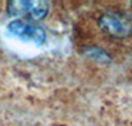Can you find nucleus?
Wrapping results in <instances>:
<instances>
[{
  "mask_svg": "<svg viewBox=\"0 0 132 126\" xmlns=\"http://www.w3.org/2000/svg\"><path fill=\"white\" fill-rule=\"evenodd\" d=\"M81 54L90 59L98 64H103V65H108L111 64V56H110L104 49L99 48V47H94V45H87V47H82L81 48Z\"/></svg>",
  "mask_w": 132,
  "mask_h": 126,
  "instance_id": "nucleus-4",
  "label": "nucleus"
},
{
  "mask_svg": "<svg viewBox=\"0 0 132 126\" xmlns=\"http://www.w3.org/2000/svg\"><path fill=\"white\" fill-rule=\"evenodd\" d=\"M98 27L107 36L118 40L127 39L132 35V19L120 12H106L101 15Z\"/></svg>",
  "mask_w": 132,
  "mask_h": 126,
  "instance_id": "nucleus-1",
  "label": "nucleus"
},
{
  "mask_svg": "<svg viewBox=\"0 0 132 126\" xmlns=\"http://www.w3.org/2000/svg\"><path fill=\"white\" fill-rule=\"evenodd\" d=\"M7 33L9 36H13L16 39H20L23 41L35 44V45H42L46 41V32L42 27L36 25L30 21H27L24 19H15L7 25Z\"/></svg>",
  "mask_w": 132,
  "mask_h": 126,
  "instance_id": "nucleus-3",
  "label": "nucleus"
},
{
  "mask_svg": "<svg viewBox=\"0 0 132 126\" xmlns=\"http://www.w3.org/2000/svg\"><path fill=\"white\" fill-rule=\"evenodd\" d=\"M49 2L45 0H9L7 3V13L11 17H27L41 20L49 13Z\"/></svg>",
  "mask_w": 132,
  "mask_h": 126,
  "instance_id": "nucleus-2",
  "label": "nucleus"
},
{
  "mask_svg": "<svg viewBox=\"0 0 132 126\" xmlns=\"http://www.w3.org/2000/svg\"><path fill=\"white\" fill-rule=\"evenodd\" d=\"M131 7H132V2H131Z\"/></svg>",
  "mask_w": 132,
  "mask_h": 126,
  "instance_id": "nucleus-5",
  "label": "nucleus"
}]
</instances>
